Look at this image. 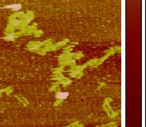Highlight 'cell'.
I'll use <instances>...</instances> for the list:
<instances>
[{"label": "cell", "instance_id": "6da1fadb", "mask_svg": "<svg viewBox=\"0 0 146 127\" xmlns=\"http://www.w3.org/2000/svg\"><path fill=\"white\" fill-rule=\"evenodd\" d=\"M22 5L20 3H13V4H9V5H6L3 8H1V9H12L13 11H17L19 9H21Z\"/></svg>", "mask_w": 146, "mask_h": 127}, {"label": "cell", "instance_id": "7a4b0ae2", "mask_svg": "<svg viewBox=\"0 0 146 127\" xmlns=\"http://www.w3.org/2000/svg\"><path fill=\"white\" fill-rule=\"evenodd\" d=\"M68 95H69L68 92H60V93L57 94V97L60 98V99H64V98L67 97Z\"/></svg>", "mask_w": 146, "mask_h": 127}, {"label": "cell", "instance_id": "3957f363", "mask_svg": "<svg viewBox=\"0 0 146 127\" xmlns=\"http://www.w3.org/2000/svg\"><path fill=\"white\" fill-rule=\"evenodd\" d=\"M6 39H7V40H13V34L8 35V37H6Z\"/></svg>", "mask_w": 146, "mask_h": 127}]
</instances>
